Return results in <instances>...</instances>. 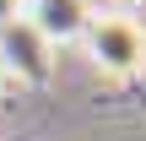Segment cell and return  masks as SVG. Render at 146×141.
Instances as JSON below:
<instances>
[{
  "mask_svg": "<svg viewBox=\"0 0 146 141\" xmlns=\"http://www.w3.org/2000/svg\"><path fill=\"white\" fill-rule=\"evenodd\" d=\"M16 16H27V0H0V27H11Z\"/></svg>",
  "mask_w": 146,
  "mask_h": 141,
  "instance_id": "4",
  "label": "cell"
},
{
  "mask_svg": "<svg viewBox=\"0 0 146 141\" xmlns=\"http://www.w3.org/2000/svg\"><path fill=\"white\" fill-rule=\"evenodd\" d=\"M92 16H98L92 0H27V22H33L54 49L81 43V33L92 27Z\"/></svg>",
  "mask_w": 146,
  "mask_h": 141,
  "instance_id": "3",
  "label": "cell"
},
{
  "mask_svg": "<svg viewBox=\"0 0 146 141\" xmlns=\"http://www.w3.org/2000/svg\"><path fill=\"white\" fill-rule=\"evenodd\" d=\"M81 54L92 60L98 76L108 82H125V76H141L146 71V27L125 11H98L92 27L81 33Z\"/></svg>",
  "mask_w": 146,
  "mask_h": 141,
  "instance_id": "1",
  "label": "cell"
},
{
  "mask_svg": "<svg viewBox=\"0 0 146 141\" xmlns=\"http://www.w3.org/2000/svg\"><path fill=\"white\" fill-rule=\"evenodd\" d=\"M54 43L27 22V16H16L11 27H0V76L5 82H27V87H43L49 76H54Z\"/></svg>",
  "mask_w": 146,
  "mask_h": 141,
  "instance_id": "2",
  "label": "cell"
},
{
  "mask_svg": "<svg viewBox=\"0 0 146 141\" xmlns=\"http://www.w3.org/2000/svg\"><path fill=\"white\" fill-rule=\"evenodd\" d=\"M0 92H5V76H0Z\"/></svg>",
  "mask_w": 146,
  "mask_h": 141,
  "instance_id": "5",
  "label": "cell"
}]
</instances>
